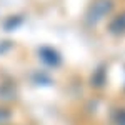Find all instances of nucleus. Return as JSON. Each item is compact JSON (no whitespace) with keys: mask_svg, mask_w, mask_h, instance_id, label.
<instances>
[{"mask_svg":"<svg viewBox=\"0 0 125 125\" xmlns=\"http://www.w3.org/2000/svg\"><path fill=\"white\" fill-rule=\"evenodd\" d=\"M112 10V2L110 0H97L95 3L88 9V13H87V19H88V23H95L100 19H104L107 13Z\"/></svg>","mask_w":125,"mask_h":125,"instance_id":"1","label":"nucleus"},{"mask_svg":"<svg viewBox=\"0 0 125 125\" xmlns=\"http://www.w3.org/2000/svg\"><path fill=\"white\" fill-rule=\"evenodd\" d=\"M110 32H114V33H122V32H125V13H120L110 23Z\"/></svg>","mask_w":125,"mask_h":125,"instance_id":"2","label":"nucleus"},{"mask_svg":"<svg viewBox=\"0 0 125 125\" xmlns=\"http://www.w3.org/2000/svg\"><path fill=\"white\" fill-rule=\"evenodd\" d=\"M40 55L45 58V60H48V63H52V65H55L58 62V55L57 52H53L52 48H43L42 52H40Z\"/></svg>","mask_w":125,"mask_h":125,"instance_id":"3","label":"nucleus"}]
</instances>
